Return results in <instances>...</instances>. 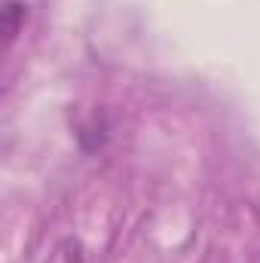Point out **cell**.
I'll return each mask as SVG.
<instances>
[{"mask_svg":"<svg viewBox=\"0 0 260 263\" xmlns=\"http://www.w3.org/2000/svg\"><path fill=\"white\" fill-rule=\"evenodd\" d=\"M18 15H25V6L22 3H15V0H9L6 3V9H3V31H6V37L12 40L15 37V31H18Z\"/></svg>","mask_w":260,"mask_h":263,"instance_id":"6da1fadb","label":"cell"}]
</instances>
